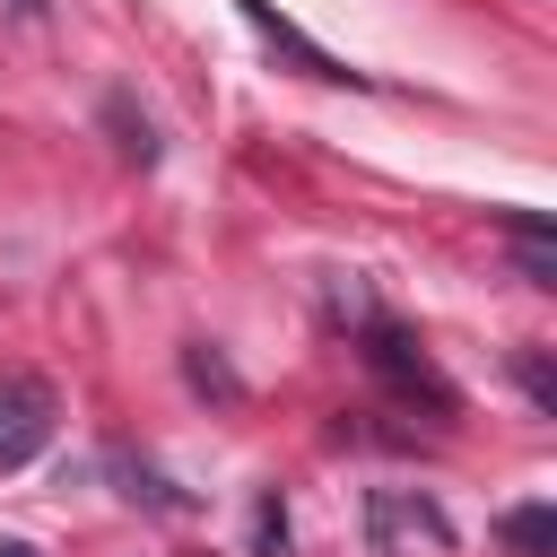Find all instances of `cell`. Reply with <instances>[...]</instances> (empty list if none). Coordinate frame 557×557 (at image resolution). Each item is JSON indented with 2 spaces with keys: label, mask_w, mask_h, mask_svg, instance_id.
I'll return each instance as SVG.
<instances>
[{
  "label": "cell",
  "mask_w": 557,
  "mask_h": 557,
  "mask_svg": "<svg viewBox=\"0 0 557 557\" xmlns=\"http://www.w3.org/2000/svg\"><path fill=\"white\" fill-rule=\"evenodd\" d=\"M366 548L374 557H444L453 513L426 487H366Z\"/></svg>",
  "instance_id": "cell-1"
},
{
  "label": "cell",
  "mask_w": 557,
  "mask_h": 557,
  "mask_svg": "<svg viewBox=\"0 0 557 557\" xmlns=\"http://www.w3.org/2000/svg\"><path fill=\"white\" fill-rule=\"evenodd\" d=\"M357 339H366V366H374V374H383L400 400H426L435 418H453V409H461V392L444 383V366L426 357V339H418V331H400V322L366 313V322H357Z\"/></svg>",
  "instance_id": "cell-2"
},
{
  "label": "cell",
  "mask_w": 557,
  "mask_h": 557,
  "mask_svg": "<svg viewBox=\"0 0 557 557\" xmlns=\"http://www.w3.org/2000/svg\"><path fill=\"white\" fill-rule=\"evenodd\" d=\"M52 426H61L52 383H44V374H0V479L26 470V461L52 444Z\"/></svg>",
  "instance_id": "cell-3"
},
{
  "label": "cell",
  "mask_w": 557,
  "mask_h": 557,
  "mask_svg": "<svg viewBox=\"0 0 557 557\" xmlns=\"http://www.w3.org/2000/svg\"><path fill=\"white\" fill-rule=\"evenodd\" d=\"M235 9H244V26H252V35H261V44H270V52H287V61H296V70H305V78H322V87H374V78H366V70H348V61H339V52H322V44H313V35H305V26H296V17H278V9H270V0H235Z\"/></svg>",
  "instance_id": "cell-4"
},
{
  "label": "cell",
  "mask_w": 557,
  "mask_h": 557,
  "mask_svg": "<svg viewBox=\"0 0 557 557\" xmlns=\"http://www.w3.org/2000/svg\"><path fill=\"white\" fill-rule=\"evenodd\" d=\"M505 235H513V270H522L531 287H557V244H548V218H505Z\"/></svg>",
  "instance_id": "cell-5"
},
{
  "label": "cell",
  "mask_w": 557,
  "mask_h": 557,
  "mask_svg": "<svg viewBox=\"0 0 557 557\" xmlns=\"http://www.w3.org/2000/svg\"><path fill=\"white\" fill-rule=\"evenodd\" d=\"M104 131H113V148H122L131 165H157V122H148L131 96H104Z\"/></svg>",
  "instance_id": "cell-6"
},
{
  "label": "cell",
  "mask_w": 557,
  "mask_h": 557,
  "mask_svg": "<svg viewBox=\"0 0 557 557\" xmlns=\"http://www.w3.org/2000/svg\"><path fill=\"white\" fill-rule=\"evenodd\" d=\"M496 540H505L513 557H557V513H548V505H513V513L496 522Z\"/></svg>",
  "instance_id": "cell-7"
},
{
  "label": "cell",
  "mask_w": 557,
  "mask_h": 557,
  "mask_svg": "<svg viewBox=\"0 0 557 557\" xmlns=\"http://www.w3.org/2000/svg\"><path fill=\"white\" fill-rule=\"evenodd\" d=\"M513 374H522V400H531L540 418H557V374H548V348H522V357H513Z\"/></svg>",
  "instance_id": "cell-8"
},
{
  "label": "cell",
  "mask_w": 557,
  "mask_h": 557,
  "mask_svg": "<svg viewBox=\"0 0 557 557\" xmlns=\"http://www.w3.org/2000/svg\"><path fill=\"white\" fill-rule=\"evenodd\" d=\"M252 557H287V505L261 487V505H252Z\"/></svg>",
  "instance_id": "cell-9"
},
{
  "label": "cell",
  "mask_w": 557,
  "mask_h": 557,
  "mask_svg": "<svg viewBox=\"0 0 557 557\" xmlns=\"http://www.w3.org/2000/svg\"><path fill=\"white\" fill-rule=\"evenodd\" d=\"M183 374H191L200 392H218V400H235V374L218 366V348H209V339H191V348H183Z\"/></svg>",
  "instance_id": "cell-10"
},
{
  "label": "cell",
  "mask_w": 557,
  "mask_h": 557,
  "mask_svg": "<svg viewBox=\"0 0 557 557\" xmlns=\"http://www.w3.org/2000/svg\"><path fill=\"white\" fill-rule=\"evenodd\" d=\"M0 557H35V548H26V540H0Z\"/></svg>",
  "instance_id": "cell-11"
}]
</instances>
